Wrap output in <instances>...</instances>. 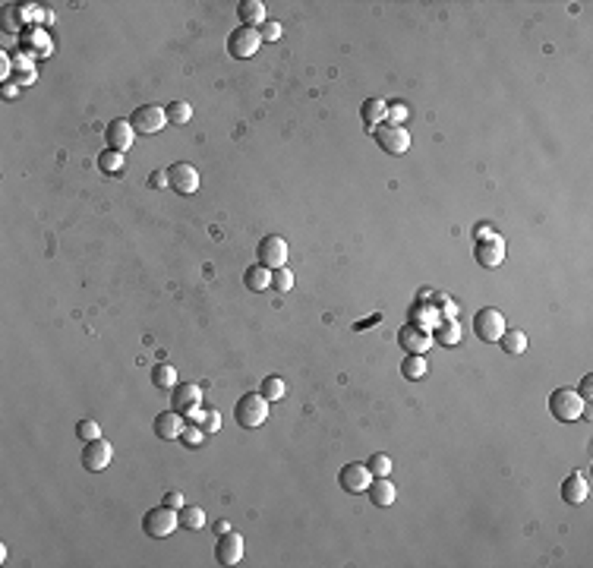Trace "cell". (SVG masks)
I'll use <instances>...</instances> for the list:
<instances>
[{
    "label": "cell",
    "mask_w": 593,
    "mask_h": 568,
    "mask_svg": "<svg viewBox=\"0 0 593 568\" xmlns=\"http://www.w3.org/2000/svg\"><path fill=\"white\" fill-rule=\"evenodd\" d=\"M366 493H369V502H373V505L389 508V505H395V499H398V486L391 483L389 477H373Z\"/></svg>",
    "instance_id": "cell-18"
},
{
    "label": "cell",
    "mask_w": 593,
    "mask_h": 568,
    "mask_svg": "<svg viewBox=\"0 0 593 568\" xmlns=\"http://www.w3.org/2000/svg\"><path fill=\"white\" fill-rule=\"evenodd\" d=\"M369 483H373V473L366 464H344L338 473V486L344 493H366Z\"/></svg>",
    "instance_id": "cell-14"
},
{
    "label": "cell",
    "mask_w": 593,
    "mask_h": 568,
    "mask_svg": "<svg viewBox=\"0 0 593 568\" xmlns=\"http://www.w3.org/2000/svg\"><path fill=\"white\" fill-rule=\"evenodd\" d=\"M256 259H259V266L266 268H281L287 262V240L278 237V234H266V237L259 240V247H256Z\"/></svg>",
    "instance_id": "cell-8"
},
{
    "label": "cell",
    "mask_w": 593,
    "mask_h": 568,
    "mask_svg": "<svg viewBox=\"0 0 593 568\" xmlns=\"http://www.w3.org/2000/svg\"><path fill=\"white\" fill-rule=\"evenodd\" d=\"M578 395L584 398V401H590V395H593V376L587 373L584 379H580V389H578Z\"/></svg>",
    "instance_id": "cell-40"
},
{
    "label": "cell",
    "mask_w": 593,
    "mask_h": 568,
    "mask_svg": "<svg viewBox=\"0 0 593 568\" xmlns=\"http://www.w3.org/2000/svg\"><path fill=\"white\" fill-rule=\"evenodd\" d=\"M268 404L272 401L262 391H246L237 401V407H234V417H237V423L243 430H256V426H262L268 420Z\"/></svg>",
    "instance_id": "cell-1"
},
{
    "label": "cell",
    "mask_w": 593,
    "mask_h": 568,
    "mask_svg": "<svg viewBox=\"0 0 593 568\" xmlns=\"http://www.w3.org/2000/svg\"><path fill=\"white\" fill-rule=\"evenodd\" d=\"M398 344H401L407 354H420L426 357V350L436 344V338L430 335V332L423 329V325H404L401 332H398Z\"/></svg>",
    "instance_id": "cell-13"
},
{
    "label": "cell",
    "mask_w": 593,
    "mask_h": 568,
    "mask_svg": "<svg viewBox=\"0 0 593 568\" xmlns=\"http://www.w3.org/2000/svg\"><path fill=\"white\" fill-rule=\"evenodd\" d=\"M262 48V35L259 29H250V26H240L231 32V38H227V54L234 57V60H246V57H256Z\"/></svg>",
    "instance_id": "cell-7"
},
{
    "label": "cell",
    "mask_w": 593,
    "mask_h": 568,
    "mask_svg": "<svg viewBox=\"0 0 593 568\" xmlns=\"http://www.w3.org/2000/svg\"><path fill=\"white\" fill-rule=\"evenodd\" d=\"M177 527H180L177 508H168V505L152 508V512H145V518H143L145 537H155V540H164V537H171Z\"/></svg>",
    "instance_id": "cell-4"
},
{
    "label": "cell",
    "mask_w": 593,
    "mask_h": 568,
    "mask_svg": "<svg viewBox=\"0 0 593 568\" xmlns=\"http://www.w3.org/2000/svg\"><path fill=\"white\" fill-rule=\"evenodd\" d=\"M76 436H79L82 442H95V439H101V426H98L95 420H79V423H76Z\"/></svg>",
    "instance_id": "cell-33"
},
{
    "label": "cell",
    "mask_w": 593,
    "mask_h": 568,
    "mask_svg": "<svg viewBox=\"0 0 593 568\" xmlns=\"http://www.w3.org/2000/svg\"><path fill=\"white\" fill-rule=\"evenodd\" d=\"M180 442H184L186 448H199V445L205 442V432H202V426H199V423H193V426H184V432H180Z\"/></svg>",
    "instance_id": "cell-34"
},
{
    "label": "cell",
    "mask_w": 593,
    "mask_h": 568,
    "mask_svg": "<svg viewBox=\"0 0 593 568\" xmlns=\"http://www.w3.org/2000/svg\"><path fill=\"white\" fill-rule=\"evenodd\" d=\"M161 505H168V508H184V493H177V489H174V493H164V502Z\"/></svg>",
    "instance_id": "cell-39"
},
{
    "label": "cell",
    "mask_w": 593,
    "mask_h": 568,
    "mask_svg": "<svg viewBox=\"0 0 593 568\" xmlns=\"http://www.w3.org/2000/svg\"><path fill=\"white\" fill-rule=\"evenodd\" d=\"M389 117V104L382 102V98H369V102H363V124H366V130L373 133V127L379 124V120H385Z\"/></svg>",
    "instance_id": "cell-22"
},
{
    "label": "cell",
    "mask_w": 593,
    "mask_h": 568,
    "mask_svg": "<svg viewBox=\"0 0 593 568\" xmlns=\"http://www.w3.org/2000/svg\"><path fill=\"white\" fill-rule=\"evenodd\" d=\"M489 237H496V234H492V227L489 225H480L477 227V240H489Z\"/></svg>",
    "instance_id": "cell-41"
},
{
    "label": "cell",
    "mask_w": 593,
    "mask_h": 568,
    "mask_svg": "<svg viewBox=\"0 0 593 568\" xmlns=\"http://www.w3.org/2000/svg\"><path fill=\"white\" fill-rule=\"evenodd\" d=\"M16 92H19L16 86H3V98H16Z\"/></svg>",
    "instance_id": "cell-43"
},
{
    "label": "cell",
    "mask_w": 593,
    "mask_h": 568,
    "mask_svg": "<svg viewBox=\"0 0 593 568\" xmlns=\"http://www.w3.org/2000/svg\"><path fill=\"white\" fill-rule=\"evenodd\" d=\"M227 530H231V524H227V521H218V524H215V534H227Z\"/></svg>",
    "instance_id": "cell-42"
},
{
    "label": "cell",
    "mask_w": 593,
    "mask_h": 568,
    "mask_svg": "<svg viewBox=\"0 0 593 568\" xmlns=\"http://www.w3.org/2000/svg\"><path fill=\"white\" fill-rule=\"evenodd\" d=\"M243 281H246V288L250 291H268L272 288V268H266V266H250L246 268V275H243Z\"/></svg>",
    "instance_id": "cell-21"
},
{
    "label": "cell",
    "mask_w": 593,
    "mask_h": 568,
    "mask_svg": "<svg viewBox=\"0 0 593 568\" xmlns=\"http://www.w3.org/2000/svg\"><path fill=\"white\" fill-rule=\"evenodd\" d=\"M477 262L483 268H498L505 262V240L502 237H489V240H477V250H473Z\"/></svg>",
    "instance_id": "cell-17"
},
{
    "label": "cell",
    "mask_w": 593,
    "mask_h": 568,
    "mask_svg": "<svg viewBox=\"0 0 593 568\" xmlns=\"http://www.w3.org/2000/svg\"><path fill=\"white\" fill-rule=\"evenodd\" d=\"M130 124L136 130V136L139 133L143 136H155V133H161L168 127V108H161V104H143V108L133 111Z\"/></svg>",
    "instance_id": "cell-5"
},
{
    "label": "cell",
    "mask_w": 593,
    "mask_h": 568,
    "mask_svg": "<svg viewBox=\"0 0 593 568\" xmlns=\"http://www.w3.org/2000/svg\"><path fill=\"white\" fill-rule=\"evenodd\" d=\"M272 288L278 291V294H287V291L293 288V272L287 266H281V268H275L272 272Z\"/></svg>",
    "instance_id": "cell-30"
},
{
    "label": "cell",
    "mask_w": 593,
    "mask_h": 568,
    "mask_svg": "<svg viewBox=\"0 0 593 568\" xmlns=\"http://www.w3.org/2000/svg\"><path fill=\"white\" fill-rule=\"evenodd\" d=\"M98 168H101L108 177H117V174H123V168H127V158H123V152L104 149L101 155H98Z\"/></svg>",
    "instance_id": "cell-23"
},
{
    "label": "cell",
    "mask_w": 593,
    "mask_h": 568,
    "mask_svg": "<svg viewBox=\"0 0 593 568\" xmlns=\"http://www.w3.org/2000/svg\"><path fill=\"white\" fill-rule=\"evenodd\" d=\"M505 316L498 313L496 307H483L477 316H473V335L486 344H498V338L505 335Z\"/></svg>",
    "instance_id": "cell-6"
},
{
    "label": "cell",
    "mask_w": 593,
    "mask_h": 568,
    "mask_svg": "<svg viewBox=\"0 0 593 568\" xmlns=\"http://www.w3.org/2000/svg\"><path fill=\"white\" fill-rule=\"evenodd\" d=\"M149 186H152V190H164V186H171V180H168V171H152Z\"/></svg>",
    "instance_id": "cell-38"
},
{
    "label": "cell",
    "mask_w": 593,
    "mask_h": 568,
    "mask_svg": "<svg viewBox=\"0 0 593 568\" xmlns=\"http://www.w3.org/2000/svg\"><path fill=\"white\" fill-rule=\"evenodd\" d=\"M401 373H404V379L416 382V379H423L426 373H430V363H426V357H420V354H407L401 363Z\"/></svg>",
    "instance_id": "cell-24"
},
{
    "label": "cell",
    "mask_w": 593,
    "mask_h": 568,
    "mask_svg": "<svg viewBox=\"0 0 593 568\" xmlns=\"http://www.w3.org/2000/svg\"><path fill=\"white\" fill-rule=\"evenodd\" d=\"M168 180H171V190L180 193V196H193L199 190V171L196 165H186V161H177V165L168 168Z\"/></svg>",
    "instance_id": "cell-10"
},
{
    "label": "cell",
    "mask_w": 593,
    "mask_h": 568,
    "mask_svg": "<svg viewBox=\"0 0 593 568\" xmlns=\"http://www.w3.org/2000/svg\"><path fill=\"white\" fill-rule=\"evenodd\" d=\"M243 553H246V543H243V537H240V534L227 530V534L218 537L215 559H218L221 565H237V562H243Z\"/></svg>",
    "instance_id": "cell-15"
},
{
    "label": "cell",
    "mask_w": 593,
    "mask_h": 568,
    "mask_svg": "<svg viewBox=\"0 0 593 568\" xmlns=\"http://www.w3.org/2000/svg\"><path fill=\"white\" fill-rule=\"evenodd\" d=\"M104 139H108V149L114 152H130V145L136 143V130H133L130 120H123V117H114L108 124V130H104Z\"/></svg>",
    "instance_id": "cell-12"
},
{
    "label": "cell",
    "mask_w": 593,
    "mask_h": 568,
    "mask_svg": "<svg viewBox=\"0 0 593 568\" xmlns=\"http://www.w3.org/2000/svg\"><path fill=\"white\" fill-rule=\"evenodd\" d=\"M262 395H266L268 401H281V398L287 395V382L281 376H266L262 379Z\"/></svg>",
    "instance_id": "cell-29"
},
{
    "label": "cell",
    "mask_w": 593,
    "mask_h": 568,
    "mask_svg": "<svg viewBox=\"0 0 593 568\" xmlns=\"http://www.w3.org/2000/svg\"><path fill=\"white\" fill-rule=\"evenodd\" d=\"M155 436L158 439H180V432H184V417H180L177 411H161L155 417Z\"/></svg>",
    "instance_id": "cell-19"
},
{
    "label": "cell",
    "mask_w": 593,
    "mask_h": 568,
    "mask_svg": "<svg viewBox=\"0 0 593 568\" xmlns=\"http://www.w3.org/2000/svg\"><path fill=\"white\" fill-rule=\"evenodd\" d=\"M498 344H502V350L508 357H521L527 350V335L524 332H505V335L498 338Z\"/></svg>",
    "instance_id": "cell-27"
},
{
    "label": "cell",
    "mask_w": 593,
    "mask_h": 568,
    "mask_svg": "<svg viewBox=\"0 0 593 568\" xmlns=\"http://www.w3.org/2000/svg\"><path fill=\"white\" fill-rule=\"evenodd\" d=\"M111 458H114V448H111L108 439H95V442H86V448H82V467H86L89 473L104 471V467L111 464Z\"/></svg>",
    "instance_id": "cell-11"
},
{
    "label": "cell",
    "mask_w": 593,
    "mask_h": 568,
    "mask_svg": "<svg viewBox=\"0 0 593 568\" xmlns=\"http://www.w3.org/2000/svg\"><path fill=\"white\" fill-rule=\"evenodd\" d=\"M375 143H379V149L389 152V155H404V152L410 149V133L404 130V127H391V124H382L373 130Z\"/></svg>",
    "instance_id": "cell-9"
},
{
    "label": "cell",
    "mask_w": 593,
    "mask_h": 568,
    "mask_svg": "<svg viewBox=\"0 0 593 568\" xmlns=\"http://www.w3.org/2000/svg\"><path fill=\"white\" fill-rule=\"evenodd\" d=\"M587 496H590V480H587V473L571 471L565 477V483H562V499H565V505H580V502H587Z\"/></svg>",
    "instance_id": "cell-16"
},
{
    "label": "cell",
    "mask_w": 593,
    "mask_h": 568,
    "mask_svg": "<svg viewBox=\"0 0 593 568\" xmlns=\"http://www.w3.org/2000/svg\"><path fill=\"white\" fill-rule=\"evenodd\" d=\"M196 423L202 426L205 436H215V432L221 430V411H202V414H199Z\"/></svg>",
    "instance_id": "cell-32"
},
{
    "label": "cell",
    "mask_w": 593,
    "mask_h": 568,
    "mask_svg": "<svg viewBox=\"0 0 593 568\" xmlns=\"http://www.w3.org/2000/svg\"><path fill=\"white\" fill-rule=\"evenodd\" d=\"M584 407H587V401L574 389H555L553 395H549V414H553L559 423H574V420H580Z\"/></svg>",
    "instance_id": "cell-2"
},
{
    "label": "cell",
    "mask_w": 593,
    "mask_h": 568,
    "mask_svg": "<svg viewBox=\"0 0 593 568\" xmlns=\"http://www.w3.org/2000/svg\"><path fill=\"white\" fill-rule=\"evenodd\" d=\"M439 341H442V344H457V341H461V335H457V325H455V322L439 329Z\"/></svg>",
    "instance_id": "cell-37"
},
{
    "label": "cell",
    "mask_w": 593,
    "mask_h": 568,
    "mask_svg": "<svg viewBox=\"0 0 593 568\" xmlns=\"http://www.w3.org/2000/svg\"><path fill=\"white\" fill-rule=\"evenodd\" d=\"M369 473H373V477H389L391 473V458L385 452H375L373 458H369Z\"/></svg>",
    "instance_id": "cell-31"
},
{
    "label": "cell",
    "mask_w": 593,
    "mask_h": 568,
    "mask_svg": "<svg viewBox=\"0 0 593 568\" xmlns=\"http://www.w3.org/2000/svg\"><path fill=\"white\" fill-rule=\"evenodd\" d=\"M190 120H193V108L186 102H171V104H168V124L186 127Z\"/></svg>",
    "instance_id": "cell-28"
},
{
    "label": "cell",
    "mask_w": 593,
    "mask_h": 568,
    "mask_svg": "<svg viewBox=\"0 0 593 568\" xmlns=\"http://www.w3.org/2000/svg\"><path fill=\"white\" fill-rule=\"evenodd\" d=\"M237 16H240V26L262 29V22H266V3L262 0H240Z\"/></svg>",
    "instance_id": "cell-20"
},
{
    "label": "cell",
    "mask_w": 593,
    "mask_h": 568,
    "mask_svg": "<svg viewBox=\"0 0 593 568\" xmlns=\"http://www.w3.org/2000/svg\"><path fill=\"white\" fill-rule=\"evenodd\" d=\"M177 518H180V527H184V530H202L205 527V512L199 505L177 508Z\"/></svg>",
    "instance_id": "cell-25"
},
{
    "label": "cell",
    "mask_w": 593,
    "mask_h": 568,
    "mask_svg": "<svg viewBox=\"0 0 593 568\" xmlns=\"http://www.w3.org/2000/svg\"><path fill=\"white\" fill-rule=\"evenodd\" d=\"M404 117H407V104H404V102H391L389 104V124L391 127H404Z\"/></svg>",
    "instance_id": "cell-36"
},
{
    "label": "cell",
    "mask_w": 593,
    "mask_h": 568,
    "mask_svg": "<svg viewBox=\"0 0 593 568\" xmlns=\"http://www.w3.org/2000/svg\"><path fill=\"white\" fill-rule=\"evenodd\" d=\"M152 385L155 389H174L177 385V370H174L171 363H155V370H152Z\"/></svg>",
    "instance_id": "cell-26"
},
{
    "label": "cell",
    "mask_w": 593,
    "mask_h": 568,
    "mask_svg": "<svg viewBox=\"0 0 593 568\" xmlns=\"http://www.w3.org/2000/svg\"><path fill=\"white\" fill-rule=\"evenodd\" d=\"M259 35H262V42H278L281 35H284V29H281V22L266 19L262 22V29H259Z\"/></svg>",
    "instance_id": "cell-35"
},
{
    "label": "cell",
    "mask_w": 593,
    "mask_h": 568,
    "mask_svg": "<svg viewBox=\"0 0 593 568\" xmlns=\"http://www.w3.org/2000/svg\"><path fill=\"white\" fill-rule=\"evenodd\" d=\"M171 411H177L180 417L193 420L196 423L199 414H202V385L196 382H184V385H174L171 391Z\"/></svg>",
    "instance_id": "cell-3"
}]
</instances>
